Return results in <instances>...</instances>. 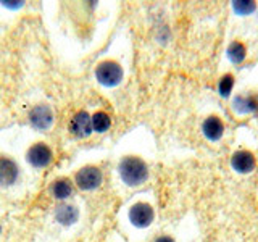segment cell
<instances>
[{
	"instance_id": "6da1fadb",
	"label": "cell",
	"mask_w": 258,
	"mask_h": 242,
	"mask_svg": "<svg viewBox=\"0 0 258 242\" xmlns=\"http://www.w3.org/2000/svg\"><path fill=\"white\" fill-rule=\"evenodd\" d=\"M121 181L129 188H137L144 184L149 177V168L139 157H124L118 165Z\"/></svg>"
},
{
	"instance_id": "7a4b0ae2",
	"label": "cell",
	"mask_w": 258,
	"mask_h": 242,
	"mask_svg": "<svg viewBox=\"0 0 258 242\" xmlns=\"http://www.w3.org/2000/svg\"><path fill=\"white\" fill-rule=\"evenodd\" d=\"M95 78L97 81L105 87H115L123 79V68L119 67L116 62H102L99 67L95 68Z\"/></svg>"
},
{
	"instance_id": "3957f363",
	"label": "cell",
	"mask_w": 258,
	"mask_h": 242,
	"mask_svg": "<svg viewBox=\"0 0 258 242\" xmlns=\"http://www.w3.org/2000/svg\"><path fill=\"white\" fill-rule=\"evenodd\" d=\"M52 160H53V152L44 142H36L34 145H31L26 152V161L32 168H37V169L47 168L52 163Z\"/></svg>"
},
{
	"instance_id": "277c9868",
	"label": "cell",
	"mask_w": 258,
	"mask_h": 242,
	"mask_svg": "<svg viewBox=\"0 0 258 242\" xmlns=\"http://www.w3.org/2000/svg\"><path fill=\"white\" fill-rule=\"evenodd\" d=\"M103 181L102 171L97 166H84L75 174V183L81 191H95Z\"/></svg>"
},
{
	"instance_id": "5b68a950",
	"label": "cell",
	"mask_w": 258,
	"mask_h": 242,
	"mask_svg": "<svg viewBox=\"0 0 258 242\" xmlns=\"http://www.w3.org/2000/svg\"><path fill=\"white\" fill-rule=\"evenodd\" d=\"M129 221L133 226L139 229L149 228L153 223V218H155V212H153V207L147 202H137L131 208H129Z\"/></svg>"
},
{
	"instance_id": "8992f818",
	"label": "cell",
	"mask_w": 258,
	"mask_h": 242,
	"mask_svg": "<svg viewBox=\"0 0 258 242\" xmlns=\"http://www.w3.org/2000/svg\"><path fill=\"white\" fill-rule=\"evenodd\" d=\"M53 121H55V115L48 105H42V103L36 105L29 111V123L39 133H47L52 128Z\"/></svg>"
},
{
	"instance_id": "52a82bcc",
	"label": "cell",
	"mask_w": 258,
	"mask_h": 242,
	"mask_svg": "<svg viewBox=\"0 0 258 242\" xmlns=\"http://www.w3.org/2000/svg\"><path fill=\"white\" fill-rule=\"evenodd\" d=\"M20 179L18 163L5 155H0V188H12Z\"/></svg>"
},
{
	"instance_id": "ba28073f",
	"label": "cell",
	"mask_w": 258,
	"mask_h": 242,
	"mask_svg": "<svg viewBox=\"0 0 258 242\" xmlns=\"http://www.w3.org/2000/svg\"><path fill=\"white\" fill-rule=\"evenodd\" d=\"M70 133L75 136V137H79V139H84V137H89L92 134V116L89 115L87 111L81 110L78 113H75V116L70 119Z\"/></svg>"
},
{
	"instance_id": "9c48e42d",
	"label": "cell",
	"mask_w": 258,
	"mask_h": 242,
	"mask_svg": "<svg viewBox=\"0 0 258 242\" xmlns=\"http://www.w3.org/2000/svg\"><path fill=\"white\" fill-rule=\"evenodd\" d=\"M53 220L63 228H70L79 221V208L68 202H61L53 210Z\"/></svg>"
},
{
	"instance_id": "30bf717a",
	"label": "cell",
	"mask_w": 258,
	"mask_h": 242,
	"mask_svg": "<svg viewBox=\"0 0 258 242\" xmlns=\"http://www.w3.org/2000/svg\"><path fill=\"white\" fill-rule=\"evenodd\" d=\"M231 165L232 168L236 169L237 173H250L255 166V158L250 152L247 150H240V152H236L231 158Z\"/></svg>"
},
{
	"instance_id": "8fae6325",
	"label": "cell",
	"mask_w": 258,
	"mask_h": 242,
	"mask_svg": "<svg viewBox=\"0 0 258 242\" xmlns=\"http://www.w3.org/2000/svg\"><path fill=\"white\" fill-rule=\"evenodd\" d=\"M202 131H204L205 137L208 141H220L221 136H223V131H224V126L221 123V119L218 116H208L204 125H202Z\"/></svg>"
},
{
	"instance_id": "7c38bea8",
	"label": "cell",
	"mask_w": 258,
	"mask_h": 242,
	"mask_svg": "<svg viewBox=\"0 0 258 242\" xmlns=\"http://www.w3.org/2000/svg\"><path fill=\"white\" fill-rule=\"evenodd\" d=\"M50 194L53 199L60 200V202L68 200L73 196V183L68 179V177H58V179H55L52 183Z\"/></svg>"
},
{
	"instance_id": "4fadbf2b",
	"label": "cell",
	"mask_w": 258,
	"mask_h": 242,
	"mask_svg": "<svg viewBox=\"0 0 258 242\" xmlns=\"http://www.w3.org/2000/svg\"><path fill=\"white\" fill-rule=\"evenodd\" d=\"M111 126V119L105 111H97L92 115V129L95 133H105Z\"/></svg>"
},
{
	"instance_id": "5bb4252c",
	"label": "cell",
	"mask_w": 258,
	"mask_h": 242,
	"mask_svg": "<svg viewBox=\"0 0 258 242\" xmlns=\"http://www.w3.org/2000/svg\"><path fill=\"white\" fill-rule=\"evenodd\" d=\"M228 58L232 62V63H242L245 60V55H247V50H245V45L240 44V42H232L229 47H228Z\"/></svg>"
},
{
	"instance_id": "9a60e30c",
	"label": "cell",
	"mask_w": 258,
	"mask_h": 242,
	"mask_svg": "<svg viewBox=\"0 0 258 242\" xmlns=\"http://www.w3.org/2000/svg\"><path fill=\"white\" fill-rule=\"evenodd\" d=\"M232 8L237 15H250L255 12V2H250V0H237V2H232Z\"/></svg>"
},
{
	"instance_id": "2e32d148",
	"label": "cell",
	"mask_w": 258,
	"mask_h": 242,
	"mask_svg": "<svg viewBox=\"0 0 258 242\" xmlns=\"http://www.w3.org/2000/svg\"><path fill=\"white\" fill-rule=\"evenodd\" d=\"M232 110L237 113V115H247L248 113V102H247V95H236L232 100Z\"/></svg>"
},
{
	"instance_id": "e0dca14e",
	"label": "cell",
	"mask_w": 258,
	"mask_h": 242,
	"mask_svg": "<svg viewBox=\"0 0 258 242\" xmlns=\"http://www.w3.org/2000/svg\"><path fill=\"white\" fill-rule=\"evenodd\" d=\"M232 86H234V79L231 75H224L220 79V84H218V92H220L221 97H228L232 91Z\"/></svg>"
},
{
	"instance_id": "ac0fdd59",
	"label": "cell",
	"mask_w": 258,
	"mask_h": 242,
	"mask_svg": "<svg viewBox=\"0 0 258 242\" xmlns=\"http://www.w3.org/2000/svg\"><path fill=\"white\" fill-rule=\"evenodd\" d=\"M248 102V113H258V95H247Z\"/></svg>"
},
{
	"instance_id": "d6986e66",
	"label": "cell",
	"mask_w": 258,
	"mask_h": 242,
	"mask_svg": "<svg viewBox=\"0 0 258 242\" xmlns=\"http://www.w3.org/2000/svg\"><path fill=\"white\" fill-rule=\"evenodd\" d=\"M23 5L24 2H21V0H4L2 2V7L8 8V10H18Z\"/></svg>"
},
{
	"instance_id": "ffe728a7",
	"label": "cell",
	"mask_w": 258,
	"mask_h": 242,
	"mask_svg": "<svg viewBox=\"0 0 258 242\" xmlns=\"http://www.w3.org/2000/svg\"><path fill=\"white\" fill-rule=\"evenodd\" d=\"M155 242H174L171 237H169V236H161V237H158Z\"/></svg>"
},
{
	"instance_id": "44dd1931",
	"label": "cell",
	"mask_w": 258,
	"mask_h": 242,
	"mask_svg": "<svg viewBox=\"0 0 258 242\" xmlns=\"http://www.w3.org/2000/svg\"><path fill=\"white\" fill-rule=\"evenodd\" d=\"M0 232H2V226H0Z\"/></svg>"
}]
</instances>
